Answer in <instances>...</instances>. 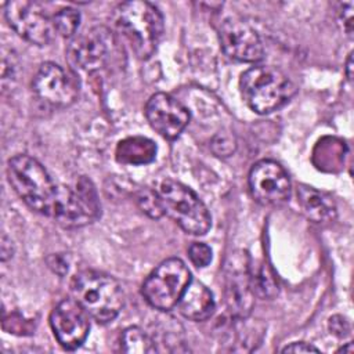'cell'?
I'll return each mask as SVG.
<instances>
[{
  "label": "cell",
  "mask_w": 354,
  "mask_h": 354,
  "mask_svg": "<svg viewBox=\"0 0 354 354\" xmlns=\"http://www.w3.org/2000/svg\"><path fill=\"white\" fill-rule=\"evenodd\" d=\"M53 21L57 33H59L64 37H72L77 30L80 14L75 8L65 7L53 15Z\"/></svg>",
  "instance_id": "cell-20"
},
{
  "label": "cell",
  "mask_w": 354,
  "mask_h": 354,
  "mask_svg": "<svg viewBox=\"0 0 354 354\" xmlns=\"http://www.w3.org/2000/svg\"><path fill=\"white\" fill-rule=\"evenodd\" d=\"M115 36L106 26H94L76 36L66 53L72 65L94 72L108 64L115 50Z\"/></svg>",
  "instance_id": "cell-9"
},
{
  "label": "cell",
  "mask_w": 354,
  "mask_h": 354,
  "mask_svg": "<svg viewBox=\"0 0 354 354\" xmlns=\"http://www.w3.org/2000/svg\"><path fill=\"white\" fill-rule=\"evenodd\" d=\"M192 281L191 272L180 259L162 261L142 283L144 299L155 308L167 311L177 306L184 290Z\"/></svg>",
  "instance_id": "cell-6"
},
{
  "label": "cell",
  "mask_w": 354,
  "mask_h": 354,
  "mask_svg": "<svg viewBox=\"0 0 354 354\" xmlns=\"http://www.w3.org/2000/svg\"><path fill=\"white\" fill-rule=\"evenodd\" d=\"M241 91L249 108L270 113L283 106L295 95L296 87L281 69L259 65L242 73Z\"/></svg>",
  "instance_id": "cell-4"
},
{
  "label": "cell",
  "mask_w": 354,
  "mask_h": 354,
  "mask_svg": "<svg viewBox=\"0 0 354 354\" xmlns=\"http://www.w3.org/2000/svg\"><path fill=\"white\" fill-rule=\"evenodd\" d=\"M340 351H343V353H353V343H347V346L342 347Z\"/></svg>",
  "instance_id": "cell-29"
},
{
  "label": "cell",
  "mask_w": 354,
  "mask_h": 354,
  "mask_svg": "<svg viewBox=\"0 0 354 354\" xmlns=\"http://www.w3.org/2000/svg\"><path fill=\"white\" fill-rule=\"evenodd\" d=\"M115 156L122 165H147L155 159L156 145L147 137H129L118 144Z\"/></svg>",
  "instance_id": "cell-17"
},
{
  "label": "cell",
  "mask_w": 354,
  "mask_h": 354,
  "mask_svg": "<svg viewBox=\"0 0 354 354\" xmlns=\"http://www.w3.org/2000/svg\"><path fill=\"white\" fill-rule=\"evenodd\" d=\"M86 310L75 299L61 300L50 314V325L58 343L66 350H76L86 340L90 321Z\"/></svg>",
  "instance_id": "cell-13"
},
{
  "label": "cell",
  "mask_w": 354,
  "mask_h": 354,
  "mask_svg": "<svg viewBox=\"0 0 354 354\" xmlns=\"http://www.w3.org/2000/svg\"><path fill=\"white\" fill-rule=\"evenodd\" d=\"M221 48L227 57L239 62H257L264 55V48L257 32L245 21L230 17L218 28Z\"/></svg>",
  "instance_id": "cell-12"
},
{
  "label": "cell",
  "mask_w": 354,
  "mask_h": 354,
  "mask_svg": "<svg viewBox=\"0 0 354 354\" xmlns=\"http://www.w3.org/2000/svg\"><path fill=\"white\" fill-rule=\"evenodd\" d=\"M10 243H11V241H8V238L3 234V236H1V260H3V261H6L8 257L12 256V249L7 250V246H8Z\"/></svg>",
  "instance_id": "cell-27"
},
{
  "label": "cell",
  "mask_w": 354,
  "mask_h": 354,
  "mask_svg": "<svg viewBox=\"0 0 354 354\" xmlns=\"http://www.w3.org/2000/svg\"><path fill=\"white\" fill-rule=\"evenodd\" d=\"M73 299L97 322L106 324L113 321L124 306L122 285L111 275L83 270L71 281Z\"/></svg>",
  "instance_id": "cell-3"
},
{
  "label": "cell",
  "mask_w": 354,
  "mask_h": 354,
  "mask_svg": "<svg viewBox=\"0 0 354 354\" xmlns=\"http://www.w3.org/2000/svg\"><path fill=\"white\" fill-rule=\"evenodd\" d=\"M353 54L350 53L348 54V59H347V66H346V73H347V77L351 80V76H353V73H351V69H353V57H351Z\"/></svg>",
  "instance_id": "cell-28"
},
{
  "label": "cell",
  "mask_w": 354,
  "mask_h": 354,
  "mask_svg": "<svg viewBox=\"0 0 354 354\" xmlns=\"http://www.w3.org/2000/svg\"><path fill=\"white\" fill-rule=\"evenodd\" d=\"M163 210L185 232L203 235L210 228V214L199 196L180 181L166 178L159 187Z\"/></svg>",
  "instance_id": "cell-5"
},
{
  "label": "cell",
  "mask_w": 354,
  "mask_h": 354,
  "mask_svg": "<svg viewBox=\"0 0 354 354\" xmlns=\"http://www.w3.org/2000/svg\"><path fill=\"white\" fill-rule=\"evenodd\" d=\"M8 25L26 41L36 46L48 44L55 36L53 15L37 1L15 0L4 4Z\"/></svg>",
  "instance_id": "cell-7"
},
{
  "label": "cell",
  "mask_w": 354,
  "mask_h": 354,
  "mask_svg": "<svg viewBox=\"0 0 354 354\" xmlns=\"http://www.w3.org/2000/svg\"><path fill=\"white\" fill-rule=\"evenodd\" d=\"M118 30L129 40L133 51L141 59H148L158 48L163 36V17L148 1H124L113 12Z\"/></svg>",
  "instance_id": "cell-1"
},
{
  "label": "cell",
  "mask_w": 354,
  "mask_h": 354,
  "mask_svg": "<svg viewBox=\"0 0 354 354\" xmlns=\"http://www.w3.org/2000/svg\"><path fill=\"white\" fill-rule=\"evenodd\" d=\"M340 19L343 21V29L347 35L351 36L353 33V3H343L340 4L339 10Z\"/></svg>",
  "instance_id": "cell-25"
},
{
  "label": "cell",
  "mask_w": 354,
  "mask_h": 354,
  "mask_svg": "<svg viewBox=\"0 0 354 354\" xmlns=\"http://www.w3.org/2000/svg\"><path fill=\"white\" fill-rule=\"evenodd\" d=\"M188 256L196 267H206L212 261V249L201 242H194L188 249Z\"/></svg>",
  "instance_id": "cell-23"
},
{
  "label": "cell",
  "mask_w": 354,
  "mask_h": 354,
  "mask_svg": "<svg viewBox=\"0 0 354 354\" xmlns=\"http://www.w3.org/2000/svg\"><path fill=\"white\" fill-rule=\"evenodd\" d=\"M250 275L254 295H259L261 297H274L278 293L277 279L267 266L261 264L254 271L250 267Z\"/></svg>",
  "instance_id": "cell-19"
},
{
  "label": "cell",
  "mask_w": 354,
  "mask_h": 354,
  "mask_svg": "<svg viewBox=\"0 0 354 354\" xmlns=\"http://www.w3.org/2000/svg\"><path fill=\"white\" fill-rule=\"evenodd\" d=\"M225 303L232 317L246 318L254 301L250 275V259L246 252L236 250L227 257L224 266Z\"/></svg>",
  "instance_id": "cell-8"
},
{
  "label": "cell",
  "mask_w": 354,
  "mask_h": 354,
  "mask_svg": "<svg viewBox=\"0 0 354 354\" xmlns=\"http://www.w3.org/2000/svg\"><path fill=\"white\" fill-rule=\"evenodd\" d=\"M212 151L221 158H227L232 155L236 149V140L235 137L228 131H220L217 133L212 140Z\"/></svg>",
  "instance_id": "cell-22"
},
{
  "label": "cell",
  "mask_w": 354,
  "mask_h": 354,
  "mask_svg": "<svg viewBox=\"0 0 354 354\" xmlns=\"http://www.w3.org/2000/svg\"><path fill=\"white\" fill-rule=\"evenodd\" d=\"M297 202L304 214L315 223H326L336 216V206L332 196L313 187L300 185L297 188Z\"/></svg>",
  "instance_id": "cell-16"
},
{
  "label": "cell",
  "mask_w": 354,
  "mask_h": 354,
  "mask_svg": "<svg viewBox=\"0 0 354 354\" xmlns=\"http://www.w3.org/2000/svg\"><path fill=\"white\" fill-rule=\"evenodd\" d=\"M177 306L180 313L192 321H205L210 318L216 308L212 292L198 281L189 282Z\"/></svg>",
  "instance_id": "cell-15"
},
{
  "label": "cell",
  "mask_w": 354,
  "mask_h": 354,
  "mask_svg": "<svg viewBox=\"0 0 354 354\" xmlns=\"http://www.w3.org/2000/svg\"><path fill=\"white\" fill-rule=\"evenodd\" d=\"M137 203L140 209L152 218H159L165 214L159 192H153L147 188L141 189L137 194Z\"/></svg>",
  "instance_id": "cell-21"
},
{
  "label": "cell",
  "mask_w": 354,
  "mask_h": 354,
  "mask_svg": "<svg viewBox=\"0 0 354 354\" xmlns=\"http://www.w3.org/2000/svg\"><path fill=\"white\" fill-rule=\"evenodd\" d=\"M329 329L332 333H335L339 337L347 336L350 332V324L346 318H343L342 315H335L329 319Z\"/></svg>",
  "instance_id": "cell-24"
},
{
  "label": "cell",
  "mask_w": 354,
  "mask_h": 354,
  "mask_svg": "<svg viewBox=\"0 0 354 354\" xmlns=\"http://www.w3.org/2000/svg\"><path fill=\"white\" fill-rule=\"evenodd\" d=\"M282 353H319V350L306 342H295L282 348Z\"/></svg>",
  "instance_id": "cell-26"
},
{
  "label": "cell",
  "mask_w": 354,
  "mask_h": 354,
  "mask_svg": "<svg viewBox=\"0 0 354 354\" xmlns=\"http://www.w3.org/2000/svg\"><path fill=\"white\" fill-rule=\"evenodd\" d=\"M249 188L256 202L263 206H279L290 195V180L285 169L270 159L253 165L249 173Z\"/></svg>",
  "instance_id": "cell-11"
},
{
  "label": "cell",
  "mask_w": 354,
  "mask_h": 354,
  "mask_svg": "<svg viewBox=\"0 0 354 354\" xmlns=\"http://www.w3.org/2000/svg\"><path fill=\"white\" fill-rule=\"evenodd\" d=\"M7 174L14 191L30 209L53 217L59 185L39 160L29 155H17L8 160Z\"/></svg>",
  "instance_id": "cell-2"
},
{
  "label": "cell",
  "mask_w": 354,
  "mask_h": 354,
  "mask_svg": "<svg viewBox=\"0 0 354 354\" xmlns=\"http://www.w3.org/2000/svg\"><path fill=\"white\" fill-rule=\"evenodd\" d=\"M145 116L151 127L167 140L177 138L189 122L188 109L166 93H156L148 100Z\"/></svg>",
  "instance_id": "cell-14"
},
{
  "label": "cell",
  "mask_w": 354,
  "mask_h": 354,
  "mask_svg": "<svg viewBox=\"0 0 354 354\" xmlns=\"http://www.w3.org/2000/svg\"><path fill=\"white\" fill-rule=\"evenodd\" d=\"M32 88L41 102L54 108L69 106L79 94V83L75 75L54 62H44L39 68Z\"/></svg>",
  "instance_id": "cell-10"
},
{
  "label": "cell",
  "mask_w": 354,
  "mask_h": 354,
  "mask_svg": "<svg viewBox=\"0 0 354 354\" xmlns=\"http://www.w3.org/2000/svg\"><path fill=\"white\" fill-rule=\"evenodd\" d=\"M122 350L131 354H144L155 350L153 340L138 326H130L122 332Z\"/></svg>",
  "instance_id": "cell-18"
}]
</instances>
